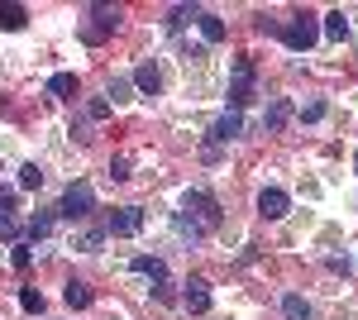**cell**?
Segmentation results:
<instances>
[{
	"label": "cell",
	"mask_w": 358,
	"mask_h": 320,
	"mask_svg": "<svg viewBox=\"0 0 358 320\" xmlns=\"http://www.w3.org/2000/svg\"><path fill=\"white\" fill-rule=\"evenodd\" d=\"M320 115H325V101H310V106L301 110V120H306V125H315V120H320Z\"/></svg>",
	"instance_id": "f546056e"
},
{
	"label": "cell",
	"mask_w": 358,
	"mask_h": 320,
	"mask_svg": "<svg viewBox=\"0 0 358 320\" xmlns=\"http://www.w3.org/2000/svg\"><path fill=\"white\" fill-rule=\"evenodd\" d=\"M287 206H292V196H287L282 187H263L258 191V215H263V220H282Z\"/></svg>",
	"instance_id": "ba28073f"
},
{
	"label": "cell",
	"mask_w": 358,
	"mask_h": 320,
	"mask_svg": "<svg viewBox=\"0 0 358 320\" xmlns=\"http://www.w3.org/2000/svg\"><path fill=\"white\" fill-rule=\"evenodd\" d=\"M138 230H143V211H138V206H120V211L110 215V225H106V235H120V239H124V235H138Z\"/></svg>",
	"instance_id": "52a82bcc"
},
{
	"label": "cell",
	"mask_w": 358,
	"mask_h": 320,
	"mask_svg": "<svg viewBox=\"0 0 358 320\" xmlns=\"http://www.w3.org/2000/svg\"><path fill=\"white\" fill-rule=\"evenodd\" d=\"M120 5H96L91 10V25H86V43H101V39H110L115 29H120Z\"/></svg>",
	"instance_id": "5b68a950"
},
{
	"label": "cell",
	"mask_w": 358,
	"mask_h": 320,
	"mask_svg": "<svg viewBox=\"0 0 358 320\" xmlns=\"http://www.w3.org/2000/svg\"><path fill=\"white\" fill-rule=\"evenodd\" d=\"M48 96H57V101L77 96V72H53V77H48Z\"/></svg>",
	"instance_id": "2e32d148"
},
{
	"label": "cell",
	"mask_w": 358,
	"mask_h": 320,
	"mask_svg": "<svg viewBox=\"0 0 358 320\" xmlns=\"http://www.w3.org/2000/svg\"><path fill=\"white\" fill-rule=\"evenodd\" d=\"M282 39H287V48H292V53H310V48H315V39H320L315 15H296L292 25H282Z\"/></svg>",
	"instance_id": "7a4b0ae2"
},
{
	"label": "cell",
	"mask_w": 358,
	"mask_h": 320,
	"mask_svg": "<svg viewBox=\"0 0 358 320\" xmlns=\"http://www.w3.org/2000/svg\"><path fill=\"white\" fill-rule=\"evenodd\" d=\"M287 120H292V106H287V101H273V106H268V115H263L268 134H277L282 125H287Z\"/></svg>",
	"instance_id": "d6986e66"
},
{
	"label": "cell",
	"mask_w": 358,
	"mask_h": 320,
	"mask_svg": "<svg viewBox=\"0 0 358 320\" xmlns=\"http://www.w3.org/2000/svg\"><path fill=\"white\" fill-rule=\"evenodd\" d=\"M62 301H67V306H77V311H82V306H91V287H86L82 277H72V282H67V287H62Z\"/></svg>",
	"instance_id": "ac0fdd59"
},
{
	"label": "cell",
	"mask_w": 358,
	"mask_h": 320,
	"mask_svg": "<svg viewBox=\"0 0 358 320\" xmlns=\"http://www.w3.org/2000/svg\"><path fill=\"white\" fill-rule=\"evenodd\" d=\"M106 101H110V106H124V101H134V81H129V77H115V81H110V91H106Z\"/></svg>",
	"instance_id": "ffe728a7"
},
{
	"label": "cell",
	"mask_w": 358,
	"mask_h": 320,
	"mask_svg": "<svg viewBox=\"0 0 358 320\" xmlns=\"http://www.w3.org/2000/svg\"><path fill=\"white\" fill-rule=\"evenodd\" d=\"M20 306H24L29 316H38V311H43V292H38V287H24V292H20Z\"/></svg>",
	"instance_id": "d4e9b609"
},
{
	"label": "cell",
	"mask_w": 358,
	"mask_h": 320,
	"mask_svg": "<svg viewBox=\"0 0 358 320\" xmlns=\"http://www.w3.org/2000/svg\"><path fill=\"white\" fill-rule=\"evenodd\" d=\"M10 263L20 267V272H29V263H34V249H29V244H15V253H10Z\"/></svg>",
	"instance_id": "4316f807"
},
{
	"label": "cell",
	"mask_w": 358,
	"mask_h": 320,
	"mask_svg": "<svg viewBox=\"0 0 358 320\" xmlns=\"http://www.w3.org/2000/svg\"><path fill=\"white\" fill-rule=\"evenodd\" d=\"M282 320H315V316H310V306H306V296L287 292V296H282Z\"/></svg>",
	"instance_id": "e0dca14e"
},
{
	"label": "cell",
	"mask_w": 358,
	"mask_h": 320,
	"mask_svg": "<svg viewBox=\"0 0 358 320\" xmlns=\"http://www.w3.org/2000/svg\"><path fill=\"white\" fill-rule=\"evenodd\" d=\"M20 187H24V191L43 187V167H38V162H24V167H20Z\"/></svg>",
	"instance_id": "cb8c5ba5"
},
{
	"label": "cell",
	"mask_w": 358,
	"mask_h": 320,
	"mask_svg": "<svg viewBox=\"0 0 358 320\" xmlns=\"http://www.w3.org/2000/svg\"><path fill=\"white\" fill-rule=\"evenodd\" d=\"M196 25H201V39H206V43H224V20H220V15L196 10Z\"/></svg>",
	"instance_id": "4fadbf2b"
},
{
	"label": "cell",
	"mask_w": 358,
	"mask_h": 320,
	"mask_svg": "<svg viewBox=\"0 0 358 320\" xmlns=\"http://www.w3.org/2000/svg\"><path fill=\"white\" fill-rule=\"evenodd\" d=\"M106 115H110V101H106V96H96V101L86 106V120H106Z\"/></svg>",
	"instance_id": "83f0119b"
},
{
	"label": "cell",
	"mask_w": 358,
	"mask_h": 320,
	"mask_svg": "<svg viewBox=\"0 0 358 320\" xmlns=\"http://www.w3.org/2000/svg\"><path fill=\"white\" fill-rule=\"evenodd\" d=\"M172 225H177V235H182V239H201V235H206V230H201V225H196V220H192V215H187V211H177V220H172Z\"/></svg>",
	"instance_id": "603a6c76"
},
{
	"label": "cell",
	"mask_w": 358,
	"mask_h": 320,
	"mask_svg": "<svg viewBox=\"0 0 358 320\" xmlns=\"http://www.w3.org/2000/svg\"><path fill=\"white\" fill-rule=\"evenodd\" d=\"M101 244H106V230H82V235L72 239V249H82V253H96Z\"/></svg>",
	"instance_id": "7402d4cb"
},
{
	"label": "cell",
	"mask_w": 358,
	"mask_h": 320,
	"mask_svg": "<svg viewBox=\"0 0 358 320\" xmlns=\"http://www.w3.org/2000/svg\"><path fill=\"white\" fill-rule=\"evenodd\" d=\"M129 177V158H110V182H124Z\"/></svg>",
	"instance_id": "f1b7e54d"
},
{
	"label": "cell",
	"mask_w": 358,
	"mask_h": 320,
	"mask_svg": "<svg viewBox=\"0 0 358 320\" xmlns=\"http://www.w3.org/2000/svg\"><path fill=\"white\" fill-rule=\"evenodd\" d=\"M182 287H187V292H182V306H187L192 316H206V311H210V282H206V277H187Z\"/></svg>",
	"instance_id": "8992f818"
},
{
	"label": "cell",
	"mask_w": 358,
	"mask_h": 320,
	"mask_svg": "<svg viewBox=\"0 0 358 320\" xmlns=\"http://www.w3.org/2000/svg\"><path fill=\"white\" fill-rule=\"evenodd\" d=\"M182 211L192 215L196 225H201V230H220V201H215V196H210V191H187V196H182Z\"/></svg>",
	"instance_id": "6da1fadb"
},
{
	"label": "cell",
	"mask_w": 358,
	"mask_h": 320,
	"mask_svg": "<svg viewBox=\"0 0 358 320\" xmlns=\"http://www.w3.org/2000/svg\"><path fill=\"white\" fill-rule=\"evenodd\" d=\"M15 206H20V191L0 187V235H5V239H15V244H20V230H15Z\"/></svg>",
	"instance_id": "9c48e42d"
},
{
	"label": "cell",
	"mask_w": 358,
	"mask_h": 320,
	"mask_svg": "<svg viewBox=\"0 0 358 320\" xmlns=\"http://www.w3.org/2000/svg\"><path fill=\"white\" fill-rule=\"evenodd\" d=\"M187 20H196V5H177V10L167 15V29H182Z\"/></svg>",
	"instance_id": "484cf974"
},
{
	"label": "cell",
	"mask_w": 358,
	"mask_h": 320,
	"mask_svg": "<svg viewBox=\"0 0 358 320\" xmlns=\"http://www.w3.org/2000/svg\"><path fill=\"white\" fill-rule=\"evenodd\" d=\"M134 91H143V96H158V91H163V72H158L153 62H143V67L134 72Z\"/></svg>",
	"instance_id": "5bb4252c"
},
{
	"label": "cell",
	"mask_w": 358,
	"mask_h": 320,
	"mask_svg": "<svg viewBox=\"0 0 358 320\" xmlns=\"http://www.w3.org/2000/svg\"><path fill=\"white\" fill-rule=\"evenodd\" d=\"M53 235V211H38L29 220V239H48Z\"/></svg>",
	"instance_id": "44dd1931"
},
{
	"label": "cell",
	"mask_w": 358,
	"mask_h": 320,
	"mask_svg": "<svg viewBox=\"0 0 358 320\" xmlns=\"http://www.w3.org/2000/svg\"><path fill=\"white\" fill-rule=\"evenodd\" d=\"M248 101H253V57H239L234 62V86H229V110L239 115Z\"/></svg>",
	"instance_id": "277c9868"
},
{
	"label": "cell",
	"mask_w": 358,
	"mask_h": 320,
	"mask_svg": "<svg viewBox=\"0 0 358 320\" xmlns=\"http://www.w3.org/2000/svg\"><path fill=\"white\" fill-rule=\"evenodd\" d=\"M239 134H244V120H239L234 110H229V115H220V120L210 125V139H215V144H229V139H239Z\"/></svg>",
	"instance_id": "8fae6325"
},
{
	"label": "cell",
	"mask_w": 358,
	"mask_h": 320,
	"mask_svg": "<svg viewBox=\"0 0 358 320\" xmlns=\"http://www.w3.org/2000/svg\"><path fill=\"white\" fill-rule=\"evenodd\" d=\"M91 211H96V191L86 187V182H72V187L62 191V201H57V215H67V220H86Z\"/></svg>",
	"instance_id": "3957f363"
},
{
	"label": "cell",
	"mask_w": 358,
	"mask_h": 320,
	"mask_svg": "<svg viewBox=\"0 0 358 320\" xmlns=\"http://www.w3.org/2000/svg\"><path fill=\"white\" fill-rule=\"evenodd\" d=\"M129 267H134L138 277H153L158 287H163V282H167V263H163V258H153V253H138V258H134V263H129Z\"/></svg>",
	"instance_id": "7c38bea8"
},
{
	"label": "cell",
	"mask_w": 358,
	"mask_h": 320,
	"mask_svg": "<svg viewBox=\"0 0 358 320\" xmlns=\"http://www.w3.org/2000/svg\"><path fill=\"white\" fill-rule=\"evenodd\" d=\"M72 139H77V144H91V125L77 120V125H72Z\"/></svg>",
	"instance_id": "1f68e13d"
},
{
	"label": "cell",
	"mask_w": 358,
	"mask_h": 320,
	"mask_svg": "<svg viewBox=\"0 0 358 320\" xmlns=\"http://www.w3.org/2000/svg\"><path fill=\"white\" fill-rule=\"evenodd\" d=\"M253 25H258V34H282V25H277V20H268V15H258Z\"/></svg>",
	"instance_id": "4dcf8cb0"
},
{
	"label": "cell",
	"mask_w": 358,
	"mask_h": 320,
	"mask_svg": "<svg viewBox=\"0 0 358 320\" xmlns=\"http://www.w3.org/2000/svg\"><path fill=\"white\" fill-rule=\"evenodd\" d=\"M320 34H325L330 43H344V39H349V15H344V10H330L325 25H320Z\"/></svg>",
	"instance_id": "9a60e30c"
},
{
	"label": "cell",
	"mask_w": 358,
	"mask_h": 320,
	"mask_svg": "<svg viewBox=\"0 0 358 320\" xmlns=\"http://www.w3.org/2000/svg\"><path fill=\"white\" fill-rule=\"evenodd\" d=\"M29 25V10L20 0H0V29H10V34H20Z\"/></svg>",
	"instance_id": "30bf717a"
}]
</instances>
